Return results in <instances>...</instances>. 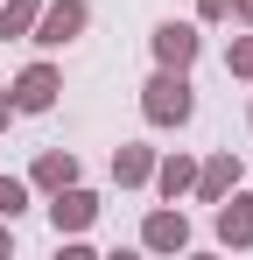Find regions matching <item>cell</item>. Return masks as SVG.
Masks as SVG:
<instances>
[{
    "label": "cell",
    "mask_w": 253,
    "mask_h": 260,
    "mask_svg": "<svg viewBox=\"0 0 253 260\" xmlns=\"http://www.w3.org/2000/svg\"><path fill=\"white\" fill-rule=\"evenodd\" d=\"M141 120L155 134H176L197 120V85H190V71H169V63H155L148 71V85H141Z\"/></svg>",
    "instance_id": "6da1fadb"
},
{
    "label": "cell",
    "mask_w": 253,
    "mask_h": 260,
    "mask_svg": "<svg viewBox=\"0 0 253 260\" xmlns=\"http://www.w3.org/2000/svg\"><path fill=\"white\" fill-rule=\"evenodd\" d=\"M91 28V0H42V14H36V28H28V43L49 56V49H71Z\"/></svg>",
    "instance_id": "7a4b0ae2"
},
{
    "label": "cell",
    "mask_w": 253,
    "mask_h": 260,
    "mask_svg": "<svg viewBox=\"0 0 253 260\" xmlns=\"http://www.w3.org/2000/svg\"><path fill=\"white\" fill-rule=\"evenodd\" d=\"M7 99H14V113H21V120H36V113H56V99H64V71H56L49 56H36V63H21V71H14Z\"/></svg>",
    "instance_id": "3957f363"
},
{
    "label": "cell",
    "mask_w": 253,
    "mask_h": 260,
    "mask_svg": "<svg viewBox=\"0 0 253 260\" xmlns=\"http://www.w3.org/2000/svg\"><path fill=\"white\" fill-rule=\"evenodd\" d=\"M148 56H155V63H169V71H190V63L204 56V28L169 14V21H155V28H148Z\"/></svg>",
    "instance_id": "277c9868"
},
{
    "label": "cell",
    "mask_w": 253,
    "mask_h": 260,
    "mask_svg": "<svg viewBox=\"0 0 253 260\" xmlns=\"http://www.w3.org/2000/svg\"><path fill=\"white\" fill-rule=\"evenodd\" d=\"M42 211H49V232H56V239H78V232H91V225H99V190L64 183V190H56Z\"/></svg>",
    "instance_id": "5b68a950"
},
{
    "label": "cell",
    "mask_w": 253,
    "mask_h": 260,
    "mask_svg": "<svg viewBox=\"0 0 253 260\" xmlns=\"http://www.w3.org/2000/svg\"><path fill=\"white\" fill-rule=\"evenodd\" d=\"M211 239L232 246V253L253 246V190H225V197L211 204Z\"/></svg>",
    "instance_id": "8992f818"
},
{
    "label": "cell",
    "mask_w": 253,
    "mask_h": 260,
    "mask_svg": "<svg viewBox=\"0 0 253 260\" xmlns=\"http://www.w3.org/2000/svg\"><path fill=\"white\" fill-rule=\"evenodd\" d=\"M190 218H183V204H155V211L141 218V246L148 253H190Z\"/></svg>",
    "instance_id": "52a82bcc"
},
{
    "label": "cell",
    "mask_w": 253,
    "mask_h": 260,
    "mask_svg": "<svg viewBox=\"0 0 253 260\" xmlns=\"http://www.w3.org/2000/svg\"><path fill=\"white\" fill-rule=\"evenodd\" d=\"M246 183V162L232 155V148H218V155H204L197 162V183H190V204H218L225 190H239Z\"/></svg>",
    "instance_id": "ba28073f"
},
{
    "label": "cell",
    "mask_w": 253,
    "mask_h": 260,
    "mask_svg": "<svg viewBox=\"0 0 253 260\" xmlns=\"http://www.w3.org/2000/svg\"><path fill=\"white\" fill-rule=\"evenodd\" d=\"M64 183H84V162L71 155V148H42L36 162H28V190H42V197H56Z\"/></svg>",
    "instance_id": "9c48e42d"
},
{
    "label": "cell",
    "mask_w": 253,
    "mask_h": 260,
    "mask_svg": "<svg viewBox=\"0 0 253 260\" xmlns=\"http://www.w3.org/2000/svg\"><path fill=\"white\" fill-rule=\"evenodd\" d=\"M190 183H197V155H190V148H169V155H155L148 190H162L169 204H183V197H190Z\"/></svg>",
    "instance_id": "30bf717a"
},
{
    "label": "cell",
    "mask_w": 253,
    "mask_h": 260,
    "mask_svg": "<svg viewBox=\"0 0 253 260\" xmlns=\"http://www.w3.org/2000/svg\"><path fill=\"white\" fill-rule=\"evenodd\" d=\"M155 155H162V148H148V141H120V148H113V183H120V190H148Z\"/></svg>",
    "instance_id": "8fae6325"
},
{
    "label": "cell",
    "mask_w": 253,
    "mask_h": 260,
    "mask_svg": "<svg viewBox=\"0 0 253 260\" xmlns=\"http://www.w3.org/2000/svg\"><path fill=\"white\" fill-rule=\"evenodd\" d=\"M36 14H42V0H0V43H28Z\"/></svg>",
    "instance_id": "7c38bea8"
},
{
    "label": "cell",
    "mask_w": 253,
    "mask_h": 260,
    "mask_svg": "<svg viewBox=\"0 0 253 260\" xmlns=\"http://www.w3.org/2000/svg\"><path fill=\"white\" fill-rule=\"evenodd\" d=\"M36 204V190H28V176H0V218H21Z\"/></svg>",
    "instance_id": "4fadbf2b"
},
{
    "label": "cell",
    "mask_w": 253,
    "mask_h": 260,
    "mask_svg": "<svg viewBox=\"0 0 253 260\" xmlns=\"http://www.w3.org/2000/svg\"><path fill=\"white\" fill-rule=\"evenodd\" d=\"M225 71L253 85V36H232V43H225Z\"/></svg>",
    "instance_id": "5bb4252c"
},
{
    "label": "cell",
    "mask_w": 253,
    "mask_h": 260,
    "mask_svg": "<svg viewBox=\"0 0 253 260\" xmlns=\"http://www.w3.org/2000/svg\"><path fill=\"white\" fill-rule=\"evenodd\" d=\"M218 21H239V0H197V28H218Z\"/></svg>",
    "instance_id": "9a60e30c"
},
{
    "label": "cell",
    "mask_w": 253,
    "mask_h": 260,
    "mask_svg": "<svg viewBox=\"0 0 253 260\" xmlns=\"http://www.w3.org/2000/svg\"><path fill=\"white\" fill-rule=\"evenodd\" d=\"M14 120H21V113H14V99H7V85H0V134L14 127Z\"/></svg>",
    "instance_id": "2e32d148"
},
{
    "label": "cell",
    "mask_w": 253,
    "mask_h": 260,
    "mask_svg": "<svg viewBox=\"0 0 253 260\" xmlns=\"http://www.w3.org/2000/svg\"><path fill=\"white\" fill-rule=\"evenodd\" d=\"M0 253H14V218H0Z\"/></svg>",
    "instance_id": "e0dca14e"
},
{
    "label": "cell",
    "mask_w": 253,
    "mask_h": 260,
    "mask_svg": "<svg viewBox=\"0 0 253 260\" xmlns=\"http://www.w3.org/2000/svg\"><path fill=\"white\" fill-rule=\"evenodd\" d=\"M239 21H246V28H253V0H239Z\"/></svg>",
    "instance_id": "ac0fdd59"
},
{
    "label": "cell",
    "mask_w": 253,
    "mask_h": 260,
    "mask_svg": "<svg viewBox=\"0 0 253 260\" xmlns=\"http://www.w3.org/2000/svg\"><path fill=\"white\" fill-rule=\"evenodd\" d=\"M246 127H253V106H246Z\"/></svg>",
    "instance_id": "d6986e66"
}]
</instances>
